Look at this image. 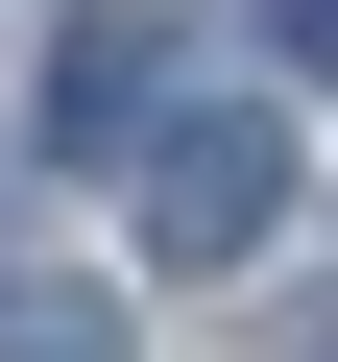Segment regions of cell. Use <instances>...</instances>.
<instances>
[{
  "mask_svg": "<svg viewBox=\"0 0 338 362\" xmlns=\"http://www.w3.org/2000/svg\"><path fill=\"white\" fill-rule=\"evenodd\" d=\"M121 194H145V266H242L290 218V121L266 97H145L121 121Z\"/></svg>",
  "mask_w": 338,
  "mask_h": 362,
  "instance_id": "obj_1",
  "label": "cell"
},
{
  "mask_svg": "<svg viewBox=\"0 0 338 362\" xmlns=\"http://www.w3.org/2000/svg\"><path fill=\"white\" fill-rule=\"evenodd\" d=\"M121 121H145V25H73V49H49V145L121 169Z\"/></svg>",
  "mask_w": 338,
  "mask_h": 362,
  "instance_id": "obj_2",
  "label": "cell"
},
{
  "mask_svg": "<svg viewBox=\"0 0 338 362\" xmlns=\"http://www.w3.org/2000/svg\"><path fill=\"white\" fill-rule=\"evenodd\" d=\"M0 362H121V290H73V266H0Z\"/></svg>",
  "mask_w": 338,
  "mask_h": 362,
  "instance_id": "obj_3",
  "label": "cell"
},
{
  "mask_svg": "<svg viewBox=\"0 0 338 362\" xmlns=\"http://www.w3.org/2000/svg\"><path fill=\"white\" fill-rule=\"evenodd\" d=\"M290 49H314V73H338V0H290Z\"/></svg>",
  "mask_w": 338,
  "mask_h": 362,
  "instance_id": "obj_4",
  "label": "cell"
},
{
  "mask_svg": "<svg viewBox=\"0 0 338 362\" xmlns=\"http://www.w3.org/2000/svg\"><path fill=\"white\" fill-rule=\"evenodd\" d=\"M0 218H25V145H0Z\"/></svg>",
  "mask_w": 338,
  "mask_h": 362,
  "instance_id": "obj_5",
  "label": "cell"
}]
</instances>
